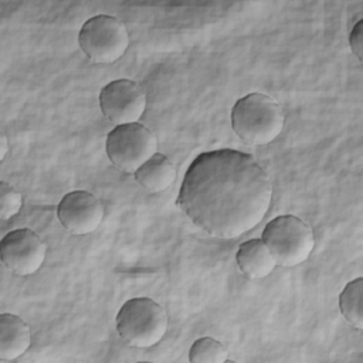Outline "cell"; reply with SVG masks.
<instances>
[{
	"instance_id": "6da1fadb",
	"label": "cell",
	"mask_w": 363,
	"mask_h": 363,
	"mask_svg": "<svg viewBox=\"0 0 363 363\" xmlns=\"http://www.w3.org/2000/svg\"><path fill=\"white\" fill-rule=\"evenodd\" d=\"M271 200V179L254 156L218 149L189 166L177 204L206 234L234 240L261 223Z\"/></svg>"
},
{
	"instance_id": "7a4b0ae2",
	"label": "cell",
	"mask_w": 363,
	"mask_h": 363,
	"mask_svg": "<svg viewBox=\"0 0 363 363\" xmlns=\"http://www.w3.org/2000/svg\"><path fill=\"white\" fill-rule=\"evenodd\" d=\"M285 125L279 104L264 95L250 94L235 102L231 111V126L245 143L261 146L275 140Z\"/></svg>"
},
{
	"instance_id": "3957f363",
	"label": "cell",
	"mask_w": 363,
	"mask_h": 363,
	"mask_svg": "<svg viewBox=\"0 0 363 363\" xmlns=\"http://www.w3.org/2000/svg\"><path fill=\"white\" fill-rule=\"evenodd\" d=\"M169 319L163 306L150 298L126 301L118 312L119 336L132 347L146 349L157 345L166 335Z\"/></svg>"
},
{
	"instance_id": "277c9868",
	"label": "cell",
	"mask_w": 363,
	"mask_h": 363,
	"mask_svg": "<svg viewBox=\"0 0 363 363\" xmlns=\"http://www.w3.org/2000/svg\"><path fill=\"white\" fill-rule=\"evenodd\" d=\"M261 240L277 265L281 267H295L305 262L315 247L312 228L292 214L278 216L271 220L265 225Z\"/></svg>"
},
{
	"instance_id": "5b68a950",
	"label": "cell",
	"mask_w": 363,
	"mask_h": 363,
	"mask_svg": "<svg viewBox=\"0 0 363 363\" xmlns=\"http://www.w3.org/2000/svg\"><path fill=\"white\" fill-rule=\"evenodd\" d=\"M78 43L92 62L112 64L126 52L129 34L119 18L99 14L84 23L78 34Z\"/></svg>"
},
{
	"instance_id": "8992f818",
	"label": "cell",
	"mask_w": 363,
	"mask_h": 363,
	"mask_svg": "<svg viewBox=\"0 0 363 363\" xmlns=\"http://www.w3.org/2000/svg\"><path fill=\"white\" fill-rule=\"evenodd\" d=\"M155 153H157L156 136L138 122L118 125L106 138L109 160L125 173H135Z\"/></svg>"
},
{
	"instance_id": "52a82bcc",
	"label": "cell",
	"mask_w": 363,
	"mask_h": 363,
	"mask_svg": "<svg viewBox=\"0 0 363 363\" xmlns=\"http://www.w3.org/2000/svg\"><path fill=\"white\" fill-rule=\"evenodd\" d=\"M99 106L104 116L113 125L136 123L145 113L146 94L132 79H115L102 88Z\"/></svg>"
},
{
	"instance_id": "ba28073f",
	"label": "cell",
	"mask_w": 363,
	"mask_h": 363,
	"mask_svg": "<svg viewBox=\"0 0 363 363\" xmlns=\"http://www.w3.org/2000/svg\"><path fill=\"white\" fill-rule=\"evenodd\" d=\"M47 247L34 231L18 228L6 234L0 242V255L4 267L17 275H31L45 259Z\"/></svg>"
},
{
	"instance_id": "9c48e42d",
	"label": "cell",
	"mask_w": 363,
	"mask_h": 363,
	"mask_svg": "<svg viewBox=\"0 0 363 363\" xmlns=\"http://www.w3.org/2000/svg\"><path fill=\"white\" fill-rule=\"evenodd\" d=\"M62 227L75 235L94 233L102 223L104 206L92 193L75 190L65 194L57 207Z\"/></svg>"
},
{
	"instance_id": "30bf717a",
	"label": "cell",
	"mask_w": 363,
	"mask_h": 363,
	"mask_svg": "<svg viewBox=\"0 0 363 363\" xmlns=\"http://www.w3.org/2000/svg\"><path fill=\"white\" fill-rule=\"evenodd\" d=\"M31 345L30 326L17 315L0 316V359L14 360L24 354Z\"/></svg>"
},
{
	"instance_id": "8fae6325",
	"label": "cell",
	"mask_w": 363,
	"mask_h": 363,
	"mask_svg": "<svg viewBox=\"0 0 363 363\" xmlns=\"http://www.w3.org/2000/svg\"><path fill=\"white\" fill-rule=\"evenodd\" d=\"M235 259L241 272L250 279L265 278L277 267V262L269 250L264 241L258 238L244 241L238 247Z\"/></svg>"
},
{
	"instance_id": "7c38bea8",
	"label": "cell",
	"mask_w": 363,
	"mask_h": 363,
	"mask_svg": "<svg viewBox=\"0 0 363 363\" xmlns=\"http://www.w3.org/2000/svg\"><path fill=\"white\" fill-rule=\"evenodd\" d=\"M176 167L162 153H155L136 172L135 180L150 193L164 191L176 180Z\"/></svg>"
},
{
	"instance_id": "4fadbf2b",
	"label": "cell",
	"mask_w": 363,
	"mask_h": 363,
	"mask_svg": "<svg viewBox=\"0 0 363 363\" xmlns=\"http://www.w3.org/2000/svg\"><path fill=\"white\" fill-rule=\"evenodd\" d=\"M363 278L350 281L339 296V308L345 319L357 330L363 329Z\"/></svg>"
},
{
	"instance_id": "5bb4252c",
	"label": "cell",
	"mask_w": 363,
	"mask_h": 363,
	"mask_svg": "<svg viewBox=\"0 0 363 363\" xmlns=\"http://www.w3.org/2000/svg\"><path fill=\"white\" fill-rule=\"evenodd\" d=\"M227 357L228 352L223 343L208 336L197 339L189 352V360L193 363H224Z\"/></svg>"
},
{
	"instance_id": "9a60e30c",
	"label": "cell",
	"mask_w": 363,
	"mask_h": 363,
	"mask_svg": "<svg viewBox=\"0 0 363 363\" xmlns=\"http://www.w3.org/2000/svg\"><path fill=\"white\" fill-rule=\"evenodd\" d=\"M23 206L21 194L9 183H0V217L9 220L16 216Z\"/></svg>"
},
{
	"instance_id": "2e32d148",
	"label": "cell",
	"mask_w": 363,
	"mask_h": 363,
	"mask_svg": "<svg viewBox=\"0 0 363 363\" xmlns=\"http://www.w3.org/2000/svg\"><path fill=\"white\" fill-rule=\"evenodd\" d=\"M349 44L357 60L363 58V20H359L352 28L349 35Z\"/></svg>"
},
{
	"instance_id": "e0dca14e",
	"label": "cell",
	"mask_w": 363,
	"mask_h": 363,
	"mask_svg": "<svg viewBox=\"0 0 363 363\" xmlns=\"http://www.w3.org/2000/svg\"><path fill=\"white\" fill-rule=\"evenodd\" d=\"M9 150V142H7V138L4 133L0 135V159L3 160L6 157V153Z\"/></svg>"
}]
</instances>
